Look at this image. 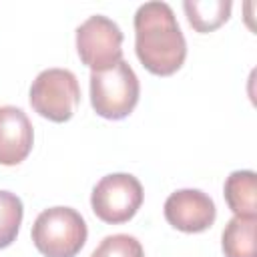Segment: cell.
Masks as SVG:
<instances>
[{"label": "cell", "instance_id": "cell-1", "mask_svg": "<svg viewBox=\"0 0 257 257\" xmlns=\"http://www.w3.org/2000/svg\"><path fill=\"white\" fill-rule=\"evenodd\" d=\"M135 50L141 64L157 74L177 72L187 58V40L167 2H145L135 14Z\"/></svg>", "mask_w": 257, "mask_h": 257}, {"label": "cell", "instance_id": "cell-2", "mask_svg": "<svg viewBox=\"0 0 257 257\" xmlns=\"http://www.w3.org/2000/svg\"><path fill=\"white\" fill-rule=\"evenodd\" d=\"M139 78L126 60L90 72V104L102 118L120 120L128 116L139 102Z\"/></svg>", "mask_w": 257, "mask_h": 257}, {"label": "cell", "instance_id": "cell-3", "mask_svg": "<svg viewBox=\"0 0 257 257\" xmlns=\"http://www.w3.org/2000/svg\"><path fill=\"white\" fill-rule=\"evenodd\" d=\"M88 229L72 207L44 209L32 225L34 247L44 257H74L86 243Z\"/></svg>", "mask_w": 257, "mask_h": 257}, {"label": "cell", "instance_id": "cell-4", "mask_svg": "<svg viewBox=\"0 0 257 257\" xmlns=\"http://www.w3.org/2000/svg\"><path fill=\"white\" fill-rule=\"evenodd\" d=\"M80 102V86L66 68L42 70L30 86V106L52 122H66Z\"/></svg>", "mask_w": 257, "mask_h": 257}, {"label": "cell", "instance_id": "cell-5", "mask_svg": "<svg viewBox=\"0 0 257 257\" xmlns=\"http://www.w3.org/2000/svg\"><path fill=\"white\" fill-rule=\"evenodd\" d=\"M90 205L100 221L110 225L126 223L143 205V185L128 173L106 175L94 185Z\"/></svg>", "mask_w": 257, "mask_h": 257}, {"label": "cell", "instance_id": "cell-6", "mask_svg": "<svg viewBox=\"0 0 257 257\" xmlns=\"http://www.w3.org/2000/svg\"><path fill=\"white\" fill-rule=\"evenodd\" d=\"M76 50L90 70H106L122 60V32L102 14L88 16L76 28Z\"/></svg>", "mask_w": 257, "mask_h": 257}, {"label": "cell", "instance_id": "cell-7", "mask_svg": "<svg viewBox=\"0 0 257 257\" xmlns=\"http://www.w3.org/2000/svg\"><path fill=\"white\" fill-rule=\"evenodd\" d=\"M217 217L213 199L199 189H179L165 201V219L183 233L207 231Z\"/></svg>", "mask_w": 257, "mask_h": 257}, {"label": "cell", "instance_id": "cell-8", "mask_svg": "<svg viewBox=\"0 0 257 257\" xmlns=\"http://www.w3.org/2000/svg\"><path fill=\"white\" fill-rule=\"evenodd\" d=\"M34 131L26 112L18 106H0V165H20L32 151Z\"/></svg>", "mask_w": 257, "mask_h": 257}, {"label": "cell", "instance_id": "cell-9", "mask_svg": "<svg viewBox=\"0 0 257 257\" xmlns=\"http://www.w3.org/2000/svg\"><path fill=\"white\" fill-rule=\"evenodd\" d=\"M223 191L229 209L237 217H257V177L253 171H233Z\"/></svg>", "mask_w": 257, "mask_h": 257}, {"label": "cell", "instance_id": "cell-10", "mask_svg": "<svg viewBox=\"0 0 257 257\" xmlns=\"http://www.w3.org/2000/svg\"><path fill=\"white\" fill-rule=\"evenodd\" d=\"M257 217H233L223 229L221 245L225 257H257L255 249Z\"/></svg>", "mask_w": 257, "mask_h": 257}, {"label": "cell", "instance_id": "cell-11", "mask_svg": "<svg viewBox=\"0 0 257 257\" xmlns=\"http://www.w3.org/2000/svg\"><path fill=\"white\" fill-rule=\"evenodd\" d=\"M229 0H187L183 2L189 24L197 32H213L231 16Z\"/></svg>", "mask_w": 257, "mask_h": 257}, {"label": "cell", "instance_id": "cell-12", "mask_svg": "<svg viewBox=\"0 0 257 257\" xmlns=\"http://www.w3.org/2000/svg\"><path fill=\"white\" fill-rule=\"evenodd\" d=\"M24 207L18 195L10 191H0V249L12 245L20 231Z\"/></svg>", "mask_w": 257, "mask_h": 257}, {"label": "cell", "instance_id": "cell-13", "mask_svg": "<svg viewBox=\"0 0 257 257\" xmlns=\"http://www.w3.org/2000/svg\"><path fill=\"white\" fill-rule=\"evenodd\" d=\"M90 257H145V251L137 237L116 233L104 237Z\"/></svg>", "mask_w": 257, "mask_h": 257}]
</instances>
